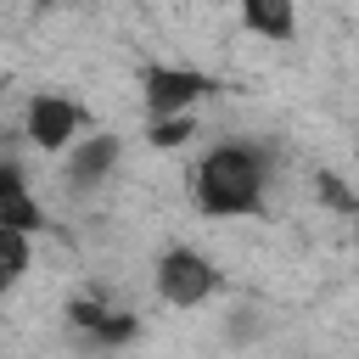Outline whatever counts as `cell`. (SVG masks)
I'll use <instances>...</instances> for the list:
<instances>
[{
  "mask_svg": "<svg viewBox=\"0 0 359 359\" xmlns=\"http://www.w3.org/2000/svg\"><path fill=\"white\" fill-rule=\"evenodd\" d=\"M269 196V163L247 140H219L191 168V202L202 219H258Z\"/></svg>",
  "mask_w": 359,
  "mask_h": 359,
  "instance_id": "cell-1",
  "label": "cell"
},
{
  "mask_svg": "<svg viewBox=\"0 0 359 359\" xmlns=\"http://www.w3.org/2000/svg\"><path fill=\"white\" fill-rule=\"evenodd\" d=\"M151 292H157V303L191 314V309H202V303L219 297V264H213L202 247L174 241V247H163L157 264H151Z\"/></svg>",
  "mask_w": 359,
  "mask_h": 359,
  "instance_id": "cell-2",
  "label": "cell"
},
{
  "mask_svg": "<svg viewBox=\"0 0 359 359\" xmlns=\"http://www.w3.org/2000/svg\"><path fill=\"white\" fill-rule=\"evenodd\" d=\"M90 129H95L90 112L73 95H62V90H34L22 101V140L34 151H45V157H67Z\"/></svg>",
  "mask_w": 359,
  "mask_h": 359,
  "instance_id": "cell-3",
  "label": "cell"
},
{
  "mask_svg": "<svg viewBox=\"0 0 359 359\" xmlns=\"http://www.w3.org/2000/svg\"><path fill=\"white\" fill-rule=\"evenodd\" d=\"M213 95V79L196 73V67H180V62H157L140 73V107H146V123H163V118H196V107Z\"/></svg>",
  "mask_w": 359,
  "mask_h": 359,
  "instance_id": "cell-4",
  "label": "cell"
},
{
  "mask_svg": "<svg viewBox=\"0 0 359 359\" xmlns=\"http://www.w3.org/2000/svg\"><path fill=\"white\" fill-rule=\"evenodd\" d=\"M118 163H123V140H118L112 129H90V135L62 157V180H67L73 191H95V185L112 180Z\"/></svg>",
  "mask_w": 359,
  "mask_h": 359,
  "instance_id": "cell-5",
  "label": "cell"
},
{
  "mask_svg": "<svg viewBox=\"0 0 359 359\" xmlns=\"http://www.w3.org/2000/svg\"><path fill=\"white\" fill-rule=\"evenodd\" d=\"M0 230H17V236L45 230V202L34 196V185L22 180L17 163H6V174H0Z\"/></svg>",
  "mask_w": 359,
  "mask_h": 359,
  "instance_id": "cell-6",
  "label": "cell"
},
{
  "mask_svg": "<svg viewBox=\"0 0 359 359\" xmlns=\"http://www.w3.org/2000/svg\"><path fill=\"white\" fill-rule=\"evenodd\" d=\"M236 22H241L258 45H292L297 28H303V11H297L292 0H247V6L236 11Z\"/></svg>",
  "mask_w": 359,
  "mask_h": 359,
  "instance_id": "cell-7",
  "label": "cell"
},
{
  "mask_svg": "<svg viewBox=\"0 0 359 359\" xmlns=\"http://www.w3.org/2000/svg\"><path fill=\"white\" fill-rule=\"evenodd\" d=\"M34 269V236H17V230H0V286L17 292Z\"/></svg>",
  "mask_w": 359,
  "mask_h": 359,
  "instance_id": "cell-8",
  "label": "cell"
},
{
  "mask_svg": "<svg viewBox=\"0 0 359 359\" xmlns=\"http://www.w3.org/2000/svg\"><path fill=\"white\" fill-rule=\"evenodd\" d=\"M196 135V118H163V123H146V140L157 146V151H174V146H185Z\"/></svg>",
  "mask_w": 359,
  "mask_h": 359,
  "instance_id": "cell-9",
  "label": "cell"
}]
</instances>
